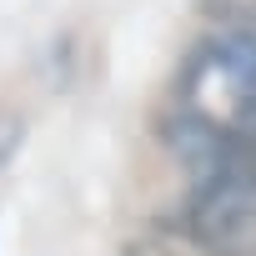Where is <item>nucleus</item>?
<instances>
[{
    "label": "nucleus",
    "instance_id": "f257e3e1",
    "mask_svg": "<svg viewBox=\"0 0 256 256\" xmlns=\"http://www.w3.org/2000/svg\"><path fill=\"white\" fill-rule=\"evenodd\" d=\"M186 236L206 256H256V161L246 141H226L191 191Z\"/></svg>",
    "mask_w": 256,
    "mask_h": 256
},
{
    "label": "nucleus",
    "instance_id": "f03ea898",
    "mask_svg": "<svg viewBox=\"0 0 256 256\" xmlns=\"http://www.w3.org/2000/svg\"><path fill=\"white\" fill-rule=\"evenodd\" d=\"M20 141H26V120L16 110H0V166H10V156L20 151Z\"/></svg>",
    "mask_w": 256,
    "mask_h": 256
}]
</instances>
